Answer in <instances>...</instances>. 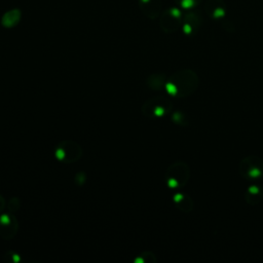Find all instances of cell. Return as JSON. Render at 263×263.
Instances as JSON below:
<instances>
[{
	"instance_id": "obj_1",
	"label": "cell",
	"mask_w": 263,
	"mask_h": 263,
	"mask_svg": "<svg viewBox=\"0 0 263 263\" xmlns=\"http://www.w3.org/2000/svg\"><path fill=\"white\" fill-rule=\"evenodd\" d=\"M195 75L191 71H181L170 77L165 83V88L172 96H188L196 86Z\"/></svg>"
},
{
	"instance_id": "obj_2",
	"label": "cell",
	"mask_w": 263,
	"mask_h": 263,
	"mask_svg": "<svg viewBox=\"0 0 263 263\" xmlns=\"http://www.w3.org/2000/svg\"><path fill=\"white\" fill-rule=\"evenodd\" d=\"M54 155L65 163H74L81 158L82 148L73 140H64L55 147Z\"/></svg>"
},
{
	"instance_id": "obj_3",
	"label": "cell",
	"mask_w": 263,
	"mask_h": 263,
	"mask_svg": "<svg viewBox=\"0 0 263 263\" xmlns=\"http://www.w3.org/2000/svg\"><path fill=\"white\" fill-rule=\"evenodd\" d=\"M172 107L170 100L164 97H155L148 99L143 107L142 111L146 116L150 117H160L165 115Z\"/></svg>"
},
{
	"instance_id": "obj_4",
	"label": "cell",
	"mask_w": 263,
	"mask_h": 263,
	"mask_svg": "<svg viewBox=\"0 0 263 263\" xmlns=\"http://www.w3.org/2000/svg\"><path fill=\"white\" fill-rule=\"evenodd\" d=\"M183 22V13L182 11L177 7H171L166 9L164 12H162L160 16V28L165 33H173L177 31L181 26Z\"/></svg>"
},
{
	"instance_id": "obj_5",
	"label": "cell",
	"mask_w": 263,
	"mask_h": 263,
	"mask_svg": "<svg viewBox=\"0 0 263 263\" xmlns=\"http://www.w3.org/2000/svg\"><path fill=\"white\" fill-rule=\"evenodd\" d=\"M189 178V170L184 163L172 164L166 173V183L171 188L182 187Z\"/></svg>"
},
{
	"instance_id": "obj_6",
	"label": "cell",
	"mask_w": 263,
	"mask_h": 263,
	"mask_svg": "<svg viewBox=\"0 0 263 263\" xmlns=\"http://www.w3.org/2000/svg\"><path fill=\"white\" fill-rule=\"evenodd\" d=\"M18 221L13 214L0 215V237L2 239H12L18 230Z\"/></svg>"
},
{
	"instance_id": "obj_7",
	"label": "cell",
	"mask_w": 263,
	"mask_h": 263,
	"mask_svg": "<svg viewBox=\"0 0 263 263\" xmlns=\"http://www.w3.org/2000/svg\"><path fill=\"white\" fill-rule=\"evenodd\" d=\"M239 170L245 178L258 179L263 175V162L257 157H248L241 161Z\"/></svg>"
},
{
	"instance_id": "obj_8",
	"label": "cell",
	"mask_w": 263,
	"mask_h": 263,
	"mask_svg": "<svg viewBox=\"0 0 263 263\" xmlns=\"http://www.w3.org/2000/svg\"><path fill=\"white\" fill-rule=\"evenodd\" d=\"M202 24V15L199 11H188L183 15L182 27L183 31L190 35L198 30Z\"/></svg>"
},
{
	"instance_id": "obj_9",
	"label": "cell",
	"mask_w": 263,
	"mask_h": 263,
	"mask_svg": "<svg viewBox=\"0 0 263 263\" xmlns=\"http://www.w3.org/2000/svg\"><path fill=\"white\" fill-rule=\"evenodd\" d=\"M204 11L213 20H222L226 13V4L224 0H206Z\"/></svg>"
},
{
	"instance_id": "obj_10",
	"label": "cell",
	"mask_w": 263,
	"mask_h": 263,
	"mask_svg": "<svg viewBox=\"0 0 263 263\" xmlns=\"http://www.w3.org/2000/svg\"><path fill=\"white\" fill-rule=\"evenodd\" d=\"M139 7L142 13L150 18L155 20L161 13V0H139Z\"/></svg>"
},
{
	"instance_id": "obj_11",
	"label": "cell",
	"mask_w": 263,
	"mask_h": 263,
	"mask_svg": "<svg viewBox=\"0 0 263 263\" xmlns=\"http://www.w3.org/2000/svg\"><path fill=\"white\" fill-rule=\"evenodd\" d=\"M21 18V11L17 9H12L7 11L3 16H2V25L6 28H11L14 27Z\"/></svg>"
},
{
	"instance_id": "obj_12",
	"label": "cell",
	"mask_w": 263,
	"mask_h": 263,
	"mask_svg": "<svg viewBox=\"0 0 263 263\" xmlns=\"http://www.w3.org/2000/svg\"><path fill=\"white\" fill-rule=\"evenodd\" d=\"M165 76L162 74H153L150 75L147 79V84L150 88L159 89L162 85L165 86Z\"/></svg>"
},
{
	"instance_id": "obj_13",
	"label": "cell",
	"mask_w": 263,
	"mask_h": 263,
	"mask_svg": "<svg viewBox=\"0 0 263 263\" xmlns=\"http://www.w3.org/2000/svg\"><path fill=\"white\" fill-rule=\"evenodd\" d=\"M174 200H175V203L178 208H180L182 211H185V208H187V210L189 211L191 205H192V202H191V199L188 197V196H185L181 193H178L174 196Z\"/></svg>"
},
{
	"instance_id": "obj_14",
	"label": "cell",
	"mask_w": 263,
	"mask_h": 263,
	"mask_svg": "<svg viewBox=\"0 0 263 263\" xmlns=\"http://www.w3.org/2000/svg\"><path fill=\"white\" fill-rule=\"evenodd\" d=\"M174 1L184 9H192L198 6L202 2V0H174Z\"/></svg>"
},
{
	"instance_id": "obj_15",
	"label": "cell",
	"mask_w": 263,
	"mask_h": 263,
	"mask_svg": "<svg viewBox=\"0 0 263 263\" xmlns=\"http://www.w3.org/2000/svg\"><path fill=\"white\" fill-rule=\"evenodd\" d=\"M21 208V200L18 197H11L8 202V209L10 212H16Z\"/></svg>"
},
{
	"instance_id": "obj_16",
	"label": "cell",
	"mask_w": 263,
	"mask_h": 263,
	"mask_svg": "<svg viewBox=\"0 0 263 263\" xmlns=\"http://www.w3.org/2000/svg\"><path fill=\"white\" fill-rule=\"evenodd\" d=\"M86 181V175L83 173V172H79L76 174L75 176V183L77 185H82L84 184Z\"/></svg>"
},
{
	"instance_id": "obj_17",
	"label": "cell",
	"mask_w": 263,
	"mask_h": 263,
	"mask_svg": "<svg viewBox=\"0 0 263 263\" xmlns=\"http://www.w3.org/2000/svg\"><path fill=\"white\" fill-rule=\"evenodd\" d=\"M7 254L10 256V259L7 260V261H9V262H14V263L21 261V256H20L18 254H15L14 252H8Z\"/></svg>"
},
{
	"instance_id": "obj_18",
	"label": "cell",
	"mask_w": 263,
	"mask_h": 263,
	"mask_svg": "<svg viewBox=\"0 0 263 263\" xmlns=\"http://www.w3.org/2000/svg\"><path fill=\"white\" fill-rule=\"evenodd\" d=\"M4 208H5V198L2 195H0V214L2 213Z\"/></svg>"
}]
</instances>
